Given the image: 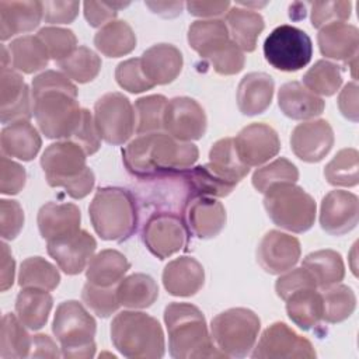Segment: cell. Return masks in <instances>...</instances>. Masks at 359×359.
<instances>
[{
  "label": "cell",
  "instance_id": "obj_15",
  "mask_svg": "<svg viewBox=\"0 0 359 359\" xmlns=\"http://www.w3.org/2000/svg\"><path fill=\"white\" fill-rule=\"evenodd\" d=\"M95 248V238L81 229L46 241L48 254L66 275L83 272L94 257Z\"/></svg>",
  "mask_w": 359,
  "mask_h": 359
},
{
  "label": "cell",
  "instance_id": "obj_56",
  "mask_svg": "<svg viewBox=\"0 0 359 359\" xmlns=\"http://www.w3.org/2000/svg\"><path fill=\"white\" fill-rule=\"evenodd\" d=\"M70 140L77 143L87 156L97 153L101 147V137L94 122V115L88 109L83 108L80 123Z\"/></svg>",
  "mask_w": 359,
  "mask_h": 359
},
{
  "label": "cell",
  "instance_id": "obj_64",
  "mask_svg": "<svg viewBox=\"0 0 359 359\" xmlns=\"http://www.w3.org/2000/svg\"><path fill=\"white\" fill-rule=\"evenodd\" d=\"M144 4L154 14H158L164 18H174L180 15L185 6L182 1H146Z\"/></svg>",
  "mask_w": 359,
  "mask_h": 359
},
{
  "label": "cell",
  "instance_id": "obj_19",
  "mask_svg": "<svg viewBox=\"0 0 359 359\" xmlns=\"http://www.w3.org/2000/svg\"><path fill=\"white\" fill-rule=\"evenodd\" d=\"M359 219V199L344 189L330 191L320 205V226L331 236H344L352 231Z\"/></svg>",
  "mask_w": 359,
  "mask_h": 359
},
{
  "label": "cell",
  "instance_id": "obj_14",
  "mask_svg": "<svg viewBox=\"0 0 359 359\" xmlns=\"http://www.w3.org/2000/svg\"><path fill=\"white\" fill-rule=\"evenodd\" d=\"M208 118L198 101L189 97H174L168 100L163 129L181 142L199 140L206 133Z\"/></svg>",
  "mask_w": 359,
  "mask_h": 359
},
{
  "label": "cell",
  "instance_id": "obj_47",
  "mask_svg": "<svg viewBox=\"0 0 359 359\" xmlns=\"http://www.w3.org/2000/svg\"><path fill=\"white\" fill-rule=\"evenodd\" d=\"M359 153L353 147L341 149L324 168V177L334 187H355L359 182Z\"/></svg>",
  "mask_w": 359,
  "mask_h": 359
},
{
  "label": "cell",
  "instance_id": "obj_20",
  "mask_svg": "<svg viewBox=\"0 0 359 359\" xmlns=\"http://www.w3.org/2000/svg\"><path fill=\"white\" fill-rule=\"evenodd\" d=\"M334 146V130L325 119L306 121L294 126L290 147L297 158L306 163L321 161Z\"/></svg>",
  "mask_w": 359,
  "mask_h": 359
},
{
  "label": "cell",
  "instance_id": "obj_51",
  "mask_svg": "<svg viewBox=\"0 0 359 359\" xmlns=\"http://www.w3.org/2000/svg\"><path fill=\"white\" fill-rule=\"evenodd\" d=\"M115 80L121 88L132 94H139L154 87L142 69L140 57H132L121 62L115 69Z\"/></svg>",
  "mask_w": 359,
  "mask_h": 359
},
{
  "label": "cell",
  "instance_id": "obj_11",
  "mask_svg": "<svg viewBox=\"0 0 359 359\" xmlns=\"http://www.w3.org/2000/svg\"><path fill=\"white\" fill-rule=\"evenodd\" d=\"M94 122L101 140L119 146L135 132V109L122 93H107L94 104Z\"/></svg>",
  "mask_w": 359,
  "mask_h": 359
},
{
  "label": "cell",
  "instance_id": "obj_2",
  "mask_svg": "<svg viewBox=\"0 0 359 359\" xmlns=\"http://www.w3.org/2000/svg\"><path fill=\"white\" fill-rule=\"evenodd\" d=\"M198 157L199 150L192 142H181L163 132L139 135L122 149L126 170L140 180L184 174Z\"/></svg>",
  "mask_w": 359,
  "mask_h": 359
},
{
  "label": "cell",
  "instance_id": "obj_52",
  "mask_svg": "<svg viewBox=\"0 0 359 359\" xmlns=\"http://www.w3.org/2000/svg\"><path fill=\"white\" fill-rule=\"evenodd\" d=\"M351 1H316L311 3L310 20L314 28H323L328 24L344 22L351 17Z\"/></svg>",
  "mask_w": 359,
  "mask_h": 359
},
{
  "label": "cell",
  "instance_id": "obj_21",
  "mask_svg": "<svg viewBox=\"0 0 359 359\" xmlns=\"http://www.w3.org/2000/svg\"><path fill=\"white\" fill-rule=\"evenodd\" d=\"M187 230L198 238H213L224 227L227 215L222 202L213 196L191 195L184 210Z\"/></svg>",
  "mask_w": 359,
  "mask_h": 359
},
{
  "label": "cell",
  "instance_id": "obj_48",
  "mask_svg": "<svg viewBox=\"0 0 359 359\" xmlns=\"http://www.w3.org/2000/svg\"><path fill=\"white\" fill-rule=\"evenodd\" d=\"M299 180L297 167L285 157L275 158L273 161L258 167L251 178L252 187L265 194L268 188L276 184H296Z\"/></svg>",
  "mask_w": 359,
  "mask_h": 359
},
{
  "label": "cell",
  "instance_id": "obj_8",
  "mask_svg": "<svg viewBox=\"0 0 359 359\" xmlns=\"http://www.w3.org/2000/svg\"><path fill=\"white\" fill-rule=\"evenodd\" d=\"M264 208L271 220L292 233L310 230L316 220V202L296 184H276L264 194Z\"/></svg>",
  "mask_w": 359,
  "mask_h": 359
},
{
  "label": "cell",
  "instance_id": "obj_44",
  "mask_svg": "<svg viewBox=\"0 0 359 359\" xmlns=\"http://www.w3.org/2000/svg\"><path fill=\"white\" fill-rule=\"evenodd\" d=\"M101 65L100 56L84 45L77 46L70 56L57 62L62 73L80 84L93 81L98 76Z\"/></svg>",
  "mask_w": 359,
  "mask_h": 359
},
{
  "label": "cell",
  "instance_id": "obj_42",
  "mask_svg": "<svg viewBox=\"0 0 359 359\" xmlns=\"http://www.w3.org/2000/svg\"><path fill=\"white\" fill-rule=\"evenodd\" d=\"M209 164L223 177L236 182H240L250 172V167H247L237 154L233 137H223L212 144Z\"/></svg>",
  "mask_w": 359,
  "mask_h": 359
},
{
  "label": "cell",
  "instance_id": "obj_17",
  "mask_svg": "<svg viewBox=\"0 0 359 359\" xmlns=\"http://www.w3.org/2000/svg\"><path fill=\"white\" fill-rule=\"evenodd\" d=\"M302 255L300 241L287 233L269 230L257 248V261L269 275H280L299 262Z\"/></svg>",
  "mask_w": 359,
  "mask_h": 359
},
{
  "label": "cell",
  "instance_id": "obj_9",
  "mask_svg": "<svg viewBox=\"0 0 359 359\" xmlns=\"http://www.w3.org/2000/svg\"><path fill=\"white\" fill-rule=\"evenodd\" d=\"M261 330L259 317L250 309L233 307L210 323V335L226 358H244L254 348Z\"/></svg>",
  "mask_w": 359,
  "mask_h": 359
},
{
  "label": "cell",
  "instance_id": "obj_10",
  "mask_svg": "<svg viewBox=\"0 0 359 359\" xmlns=\"http://www.w3.org/2000/svg\"><path fill=\"white\" fill-rule=\"evenodd\" d=\"M264 56L278 70L297 72L310 63L313 42L303 29L283 24L265 38Z\"/></svg>",
  "mask_w": 359,
  "mask_h": 359
},
{
  "label": "cell",
  "instance_id": "obj_34",
  "mask_svg": "<svg viewBox=\"0 0 359 359\" xmlns=\"http://www.w3.org/2000/svg\"><path fill=\"white\" fill-rule=\"evenodd\" d=\"M10 67L24 74L36 73L48 66L49 53L42 41L35 35H22L8 45Z\"/></svg>",
  "mask_w": 359,
  "mask_h": 359
},
{
  "label": "cell",
  "instance_id": "obj_33",
  "mask_svg": "<svg viewBox=\"0 0 359 359\" xmlns=\"http://www.w3.org/2000/svg\"><path fill=\"white\" fill-rule=\"evenodd\" d=\"M53 299L49 290L22 287L15 299V313L20 321L29 330H41L49 318Z\"/></svg>",
  "mask_w": 359,
  "mask_h": 359
},
{
  "label": "cell",
  "instance_id": "obj_13",
  "mask_svg": "<svg viewBox=\"0 0 359 359\" xmlns=\"http://www.w3.org/2000/svg\"><path fill=\"white\" fill-rule=\"evenodd\" d=\"M142 240L154 257L165 259L187 245L188 230L180 216L170 212H156L146 220Z\"/></svg>",
  "mask_w": 359,
  "mask_h": 359
},
{
  "label": "cell",
  "instance_id": "obj_30",
  "mask_svg": "<svg viewBox=\"0 0 359 359\" xmlns=\"http://www.w3.org/2000/svg\"><path fill=\"white\" fill-rule=\"evenodd\" d=\"M226 25L230 39L243 50L254 52L257 41L265 28L264 18L259 13L241 6L230 7L226 14Z\"/></svg>",
  "mask_w": 359,
  "mask_h": 359
},
{
  "label": "cell",
  "instance_id": "obj_3",
  "mask_svg": "<svg viewBox=\"0 0 359 359\" xmlns=\"http://www.w3.org/2000/svg\"><path fill=\"white\" fill-rule=\"evenodd\" d=\"M170 355L175 359L226 358L212 339L203 313L191 303H170L164 309Z\"/></svg>",
  "mask_w": 359,
  "mask_h": 359
},
{
  "label": "cell",
  "instance_id": "obj_31",
  "mask_svg": "<svg viewBox=\"0 0 359 359\" xmlns=\"http://www.w3.org/2000/svg\"><path fill=\"white\" fill-rule=\"evenodd\" d=\"M187 38L189 46L205 59L213 56L231 41L226 22L219 18L194 21L188 28Z\"/></svg>",
  "mask_w": 359,
  "mask_h": 359
},
{
  "label": "cell",
  "instance_id": "obj_59",
  "mask_svg": "<svg viewBox=\"0 0 359 359\" xmlns=\"http://www.w3.org/2000/svg\"><path fill=\"white\" fill-rule=\"evenodd\" d=\"M43 20L48 24H70L79 14V1H42Z\"/></svg>",
  "mask_w": 359,
  "mask_h": 359
},
{
  "label": "cell",
  "instance_id": "obj_61",
  "mask_svg": "<svg viewBox=\"0 0 359 359\" xmlns=\"http://www.w3.org/2000/svg\"><path fill=\"white\" fill-rule=\"evenodd\" d=\"M185 7L191 15L212 20L227 14L231 4L230 1H187Z\"/></svg>",
  "mask_w": 359,
  "mask_h": 359
},
{
  "label": "cell",
  "instance_id": "obj_22",
  "mask_svg": "<svg viewBox=\"0 0 359 359\" xmlns=\"http://www.w3.org/2000/svg\"><path fill=\"white\" fill-rule=\"evenodd\" d=\"M164 289L178 297L196 294L205 283V269L194 257H178L170 261L163 271Z\"/></svg>",
  "mask_w": 359,
  "mask_h": 359
},
{
  "label": "cell",
  "instance_id": "obj_63",
  "mask_svg": "<svg viewBox=\"0 0 359 359\" xmlns=\"http://www.w3.org/2000/svg\"><path fill=\"white\" fill-rule=\"evenodd\" d=\"M1 247V279H0V289L1 292L8 290L14 283V272H15V261L11 255V251L6 243L0 244Z\"/></svg>",
  "mask_w": 359,
  "mask_h": 359
},
{
  "label": "cell",
  "instance_id": "obj_58",
  "mask_svg": "<svg viewBox=\"0 0 359 359\" xmlns=\"http://www.w3.org/2000/svg\"><path fill=\"white\" fill-rule=\"evenodd\" d=\"M129 3H108V1H84L83 13L88 25L98 28L114 21L118 15V10L126 7Z\"/></svg>",
  "mask_w": 359,
  "mask_h": 359
},
{
  "label": "cell",
  "instance_id": "obj_35",
  "mask_svg": "<svg viewBox=\"0 0 359 359\" xmlns=\"http://www.w3.org/2000/svg\"><path fill=\"white\" fill-rule=\"evenodd\" d=\"M129 268L130 264L122 252L108 248L100 251L90 259L86 268V278L87 282L97 286H115Z\"/></svg>",
  "mask_w": 359,
  "mask_h": 359
},
{
  "label": "cell",
  "instance_id": "obj_62",
  "mask_svg": "<svg viewBox=\"0 0 359 359\" xmlns=\"http://www.w3.org/2000/svg\"><path fill=\"white\" fill-rule=\"evenodd\" d=\"M62 353L56 342L46 334H36L32 337V346L29 358H59Z\"/></svg>",
  "mask_w": 359,
  "mask_h": 359
},
{
  "label": "cell",
  "instance_id": "obj_57",
  "mask_svg": "<svg viewBox=\"0 0 359 359\" xmlns=\"http://www.w3.org/2000/svg\"><path fill=\"white\" fill-rule=\"evenodd\" d=\"M27 180L25 168L10 160L6 156H1L0 160V192L3 195H15L18 194Z\"/></svg>",
  "mask_w": 359,
  "mask_h": 359
},
{
  "label": "cell",
  "instance_id": "obj_37",
  "mask_svg": "<svg viewBox=\"0 0 359 359\" xmlns=\"http://www.w3.org/2000/svg\"><path fill=\"white\" fill-rule=\"evenodd\" d=\"M116 296L126 309H147L157 300L158 286L150 275L132 273L116 283Z\"/></svg>",
  "mask_w": 359,
  "mask_h": 359
},
{
  "label": "cell",
  "instance_id": "obj_41",
  "mask_svg": "<svg viewBox=\"0 0 359 359\" xmlns=\"http://www.w3.org/2000/svg\"><path fill=\"white\" fill-rule=\"evenodd\" d=\"M323 321L338 324L349 318L356 309L355 292L341 282L323 289Z\"/></svg>",
  "mask_w": 359,
  "mask_h": 359
},
{
  "label": "cell",
  "instance_id": "obj_60",
  "mask_svg": "<svg viewBox=\"0 0 359 359\" xmlns=\"http://www.w3.org/2000/svg\"><path fill=\"white\" fill-rule=\"evenodd\" d=\"M338 108L339 112L349 121L358 122L359 109H358V84L351 81L344 86L338 95Z\"/></svg>",
  "mask_w": 359,
  "mask_h": 359
},
{
  "label": "cell",
  "instance_id": "obj_28",
  "mask_svg": "<svg viewBox=\"0 0 359 359\" xmlns=\"http://www.w3.org/2000/svg\"><path fill=\"white\" fill-rule=\"evenodd\" d=\"M81 213L74 203L48 202L38 210L36 223L42 238L52 240L80 230Z\"/></svg>",
  "mask_w": 359,
  "mask_h": 359
},
{
  "label": "cell",
  "instance_id": "obj_18",
  "mask_svg": "<svg viewBox=\"0 0 359 359\" xmlns=\"http://www.w3.org/2000/svg\"><path fill=\"white\" fill-rule=\"evenodd\" d=\"M34 115V100L29 87L18 72L1 67L0 73V119L1 123L29 121Z\"/></svg>",
  "mask_w": 359,
  "mask_h": 359
},
{
  "label": "cell",
  "instance_id": "obj_1",
  "mask_svg": "<svg viewBox=\"0 0 359 359\" xmlns=\"http://www.w3.org/2000/svg\"><path fill=\"white\" fill-rule=\"evenodd\" d=\"M34 116L48 139L70 140L83 114L77 87L62 72L45 70L32 80Z\"/></svg>",
  "mask_w": 359,
  "mask_h": 359
},
{
  "label": "cell",
  "instance_id": "obj_29",
  "mask_svg": "<svg viewBox=\"0 0 359 359\" xmlns=\"http://www.w3.org/2000/svg\"><path fill=\"white\" fill-rule=\"evenodd\" d=\"M1 156L31 161L42 146L39 132L29 121L6 125L0 135Z\"/></svg>",
  "mask_w": 359,
  "mask_h": 359
},
{
  "label": "cell",
  "instance_id": "obj_50",
  "mask_svg": "<svg viewBox=\"0 0 359 359\" xmlns=\"http://www.w3.org/2000/svg\"><path fill=\"white\" fill-rule=\"evenodd\" d=\"M81 299L94 314L102 318L112 316L121 307L116 296V287L114 286L105 287L87 282L83 286Z\"/></svg>",
  "mask_w": 359,
  "mask_h": 359
},
{
  "label": "cell",
  "instance_id": "obj_40",
  "mask_svg": "<svg viewBox=\"0 0 359 359\" xmlns=\"http://www.w3.org/2000/svg\"><path fill=\"white\" fill-rule=\"evenodd\" d=\"M32 337L27 332L25 325L11 313H6L1 318L0 328V358L22 359L31 353Z\"/></svg>",
  "mask_w": 359,
  "mask_h": 359
},
{
  "label": "cell",
  "instance_id": "obj_36",
  "mask_svg": "<svg viewBox=\"0 0 359 359\" xmlns=\"http://www.w3.org/2000/svg\"><path fill=\"white\" fill-rule=\"evenodd\" d=\"M302 266L310 272L317 289L321 290L339 283L345 276V265L341 254L328 248L307 254Z\"/></svg>",
  "mask_w": 359,
  "mask_h": 359
},
{
  "label": "cell",
  "instance_id": "obj_12",
  "mask_svg": "<svg viewBox=\"0 0 359 359\" xmlns=\"http://www.w3.org/2000/svg\"><path fill=\"white\" fill-rule=\"evenodd\" d=\"M254 359H313L316 349L313 344L293 331L285 323H273L261 334L254 345Z\"/></svg>",
  "mask_w": 359,
  "mask_h": 359
},
{
  "label": "cell",
  "instance_id": "obj_38",
  "mask_svg": "<svg viewBox=\"0 0 359 359\" xmlns=\"http://www.w3.org/2000/svg\"><path fill=\"white\" fill-rule=\"evenodd\" d=\"M94 45L107 57H121L136 48V35L126 21L114 20L98 29Z\"/></svg>",
  "mask_w": 359,
  "mask_h": 359
},
{
  "label": "cell",
  "instance_id": "obj_23",
  "mask_svg": "<svg viewBox=\"0 0 359 359\" xmlns=\"http://www.w3.org/2000/svg\"><path fill=\"white\" fill-rule=\"evenodd\" d=\"M146 77L154 86L172 83L181 73L184 59L180 49L171 43H156L140 57Z\"/></svg>",
  "mask_w": 359,
  "mask_h": 359
},
{
  "label": "cell",
  "instance_id": "obj_26",
  "mask_svg": "<svg viewBox=\"0 0 359 359\" xmlns=\"http://www.w3.org/2000/svg\"><path fill=\"white\" fill-rule=\"evenodd\" d=\"M278 105L285 116L294 121L313 119L323 114L325 102L300 81H287L278 91Z\"/></svg>",
  "mask_w": 359,
  "mask_h": 359
},
{
  "label": "cell",
  "instance_id": "obj_55",
  "mask_svg": "<svg viewBox=\"0 0 359 359\" xmlns=\"http://www.w3.org/2000/svg\"><path fill=\"white\" fill-rule=\"evenodd\" d=\"M304 287H316L317 289V285H316L313 276L310 275V272L307 269H304L303 266L292 268V269L283 272V275H280L275 283V292L282 300H286L293 292L304 289Z\"/></svg>",
  "mask_w": 359,
  "mask_h": 359
},
{
  "label": "cell",
  "instance_id": "obj_46",
  "mask_svg": "<svg viewBox=\"0 0 359 359\" xmlns=\"http://www.w3.org/2000/svg\"><path fill=\"white\" fill-rule=\"evenodd\" d=\"M302 84L318 97H331L342 84L341 69L330 60L320 59L304 73Z\"/></svg>",
  "mask_w": 359,
  "mask_h": 359
},
{
  "label": "cell",
  "instance_id": "obj_54",
  "mask_svg": "<svg viewBox=\"0 0 359 359\" xmlns=\"http://www.w3.org/2000/svg\"><path fill=\"white\" fill-rule=\"evenodd\" d=\"M24 226L21 205L13 199L0 201V234L3 240H14Z\"/></svg>",
  "mask_w": 359,
  "mask_h": 359
},
{
  "label": "cell",
  "instance_id": "obj_53",
  "mask_svg": "<svg viewBox=\"0 0 359 359\" xmlns=\"http://www.w3.org/2000/svg\"><path fill=\"white\" fill-rule=\"evenodd\" d=\"M208 60L212 63L213 70L222 76L237 74L245 65L244 52L233 41H230Z\"/></svg>",
  "mask_w": 359,
  "mask_h": 359
},
{
  "label": "cell",
  "instance_id": "obj_16",
  "mask_svg": "<svg viewBox=\"0 0 359 359\" xmlns=\"http://www.w3.org/2000/svg\"><path fill=\"white\" fill-rule=\"evenodd\" d=\"M233 139L240 160L250 168L265 164L280 151L276 130L262 122L244 126Z\"/></svg>",
  "mask_w": 359,
  "mask_h": 359
},
{
  "label": "cell",
  "instance_id": "obj_45",
  "mask_svg": "<svg viewBox=\"0 0 359 359\" xmlns=\"http://www.w3.org/2000/svg\"><path fill=\"white\" fill-rule=\"evenodd\" d=\"M168 100L161 94H151L140 97L135 101V132L137 135H149L161 132L164 112Z\"/></svg>",
  "mask_w": 359,
  "mask_h": 359
},
{
  "label": "cell",
  "instance_id": "obj_27",
  "mask_svg": "<svg viewBox=\"0 0 359 359\" xmlns=\"http://www.w3.org/2000/svg\"><path fill=\"white\" fill-rule=\"evenodd\" d=\"M273 79L264 72L245 74L237 87V107L243 115L254 116L265 112L273 97Z\"/></svg>",
  "mask_w": 359,
  "mask_h": 359
},
{
  "label": "cell",
  "instance_id": "obj_5",
  "mask_svg": "<svg viewBox=\"0 0 359 359\" xmlns=\"http://www.w3.org/2000/svg\"><path fill=\"white\" fill-rule=\"evenodd\" d=\"M86 151L72 140L49 144L41 157L48 185L63 188L73 199L86 198L95 182L94 172L86 164Z\"/></svg>",
  "mask_w": 359,
  "mask_h": 359
},
{
  "label": "cell",
  "instance_id": "obj_43",
  "mask_svg": "<svg viewBox=\"0 0 359 359\" xmlns=\"http://www.w3.org/2000/svg\"><path fill=\"white\" fill-rule=\"evenodd\" d=\"M60 283L57 268L42 257H29L24 259L18 271V285L21 287H36L53 290Z\"/></svg>",
  "mask_w": 359,
  "mask_h": 359
},
{
  "label": "cell",
  "instance_id": "obj_4",
  "mask_svg": "<svg viewBox=\"0 0 359 359\" xmlns=\"http://www.w3.org/2000/svg\"><path fill=\"white\" fill-rule=\"evenodd\" d=\"M88 215L95 233L107 241L128 240L139 223L136 198L121 187L98 188L90 202Z\"/></svg>",
  "mask_w": 359,
  "mask_h": 359
},
{
  "label": "cell",
  "instance_id": "obj_39",
  "mask_svg": "<svg viewBox=\"0 0 359 359\" xmlns=\"http://www.w3.org/2000/svg\"><path fill=\"white\" fill-rule=\"evenodd\" d=\"M192 191V195L224 198L233 192L238 182L231 181L217 172L209 163L196 165L182 174Z\"/></svg>",
  "mask_w": 359,
  "mask_h": 359
},
{
  "label": "cell",
  "instance_id": "obj_6",
  "mask_svg": "<svg viewBox=\"0 0 359 359\" xmlns=\"http://www.w3.org/2000/svg\"><path fill=\"white\" fill-rule=\"evenodd\" d=\"M111 341L129 359H158L165 351L160 323L143 311H121L111 323Z\"/></svg>",
  "mask_w": 359,
  "mask_h": 359
},
{
  "label": "cell",
  "instance_id": "obj_24",
  "mask_svg": "<svg viewBox=\"0 0 359 359\" xmlns=\"http://www.w3.org/2000/svg\"><path fill=\"white\" fill-rule=\"evenodd\" d=\"M43 18L42 1H0V39L34 31Z\"/></svg>",
  "mask_w": 359,
  "mask_h": 359
},
{
  "label": "cell",
  "instance_id": "obj_7",
  "mask_svg": "<svg viewBox=\"0 0 359 359\" xmlns=\"http://www.w3.org/2000/svg\"><path fill=\"white\" fill-rule=\"evenodd\" d=\"M95 331L94 317L77 300H66L56 307L52 332L60 344L63 358H93L95 353Z\"/></svg>",
  "mask_w": 359,
  "mask_h": 359
},
{
  "label": "cell",
  "instance_id": "obj_32",
  "mask_svg": "<svg viewBox=\"0 0 359 359\" xmlns=\"http://www.w3.org/2000/svg\"><path fill=\"white\" fill-rule=\"evenodd\" d=\"M285 302L287 317L300 330L310 331L323 321V297L316 287L296 290Z\"/></svg>",
  "mask_w": 359,
  "mask_h": 359
},
{
  "label": "cell",
  "instance_id": "obj_49",
  "mask_svg": "<svg viewBox=\"0 0 359 359\" xmlns=\"http://www.w3.org/2000/svg\"><path fill=\"white\" fill-rule=\"evenodd\" d=\"M36 36L45 45L49 57L56 63L70 56L77 48V38L72 29L60 27H43Z\"/></svg>",
  "mask_w": 359,
  "mask_h": 359
},
{
  "label": "cell",
  "instance_id": "obj_25",
  "mask_svg": "<svg viewBox=\"0 0 359 359\" xmlns=\"http://www.w3.org/2000/svg\"><path fill=\"white\" fill-rule=\"evenodd\" d=\"M317 43L321 55L327 59L348 63L358 56L359 29L346 22L328 24L318 29Z\"/></svg>",
  "mask_w": 359,
  "mask_h": 359
}]
</instances>
